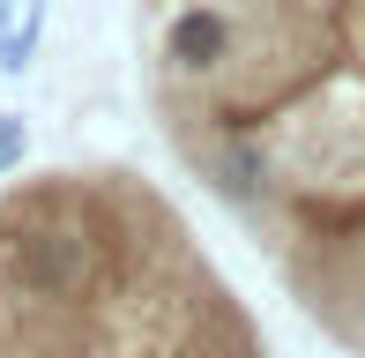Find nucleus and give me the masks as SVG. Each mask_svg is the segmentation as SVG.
Listing matches in <instances>:
<instances>
[{"label":"nucleus","instance_id":"nucleus-1","mask_svg":"<svg viewBox=\"0 0 365 358\" xmlns=\"http://www.w3.org/2000/svg\"><path fill=\"white\" fill-rule=\"evenodd\" d=\"M82 276H90V247H82V232H23L15 239V284L30 291V299H68L82 291Z\"/></svg>","mask_w":365,"mask_h":358},{"label":"nucleus","instance_id":"nucleus-2","mask_svg":"<svg viewBox=\"0 0 365 358\" xmlns=\"http://www.w3.org/2000/svg\"><path fill=\"white\" fill-rule=\"evenodd\" d=\"M231 45H239V30H231V15L209 8V0H194V8H179L172 23H164V60H172L179 75H217L231 60Z\"/></svg>","mask_w":365,"mask_h":358},{"label":"nucleus","instance_id":"nucleus-3","mask_svg":"<svg viewBox=\"0 0 365 358\" xmlns=\"http://www.w3.org/2000/svg\"><path fill=\"white\" fill-rule=\"evenodd\" d=\"M209 187H217L231 209H261V202H269V187H276V165H269V150H261V142L231 135L224 150L209 157Z\"/></svg>","mask_w":365,"mask_h":358},{"label":"nucleus","instance_id":"nucleus-4","mask_svg":"<svg viewBox=\"0 0 365 358\" xmlns=\"http://www.w3.org/2000/svg\"><path fill=\"white\" fill-rule=\"evenodd\" d=\"M38 38H45V0H23V15H8V30H0V68L23 75L30 53H38Z\"/></svg>","mask_w":365,"mask_h":358},{"label":"nucleus","instance_id":"nucleus-5","mask_svg":"<svg viewBox=\"0 0 365 358\" xmlns=\"http://www.w3.org/2000/svg\"><path fill=\"white\" fill-rule=\"evenodd\" d=\"M23 157H30V127L15 120V112H0V179L23 165Z\"/></svg>","mask_w":365,"mask_h":358}]
</instances>
